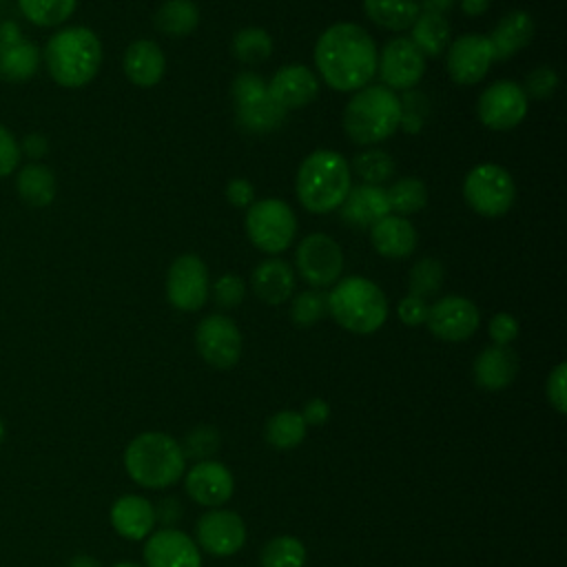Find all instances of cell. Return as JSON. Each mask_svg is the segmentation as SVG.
I'll use <instances>...</instances> for the list:
<instances>
[{"instance_id": "cell-15", "label": "cell", "mask_w": 567, "mask_h": 567, "mask_svg": "<svg viewBox=\"0 0 567 567\" xmlns=\"http://www.w3.org/2000/svg\"><path fill=\"white\" fill-rule=\"evenodd\" d=\"M425 323L434 337L456 343L470 339L478 330L481 312L472 299L447 295L427 308Z\"/></svg>"}, {"instance_id": "cell-13", "label": "cell", "mask_w": 567, "mask_h": 567, "mask_svg": "<svg viewBox=\"0 0 567 567\" xmlns=\"http://www.w3.org/2000/svg\"><path fill=\"white\" fill-rule=\"evenodd\" d=\"M195 346L208 365L228 370L241 357V332L230 317L208 315L195 328Z\"/></svg>"}, {"instance_id": "cell-48", "label": "cell", "mask_w": 567, "mask_h": 567, "mask_svg": "<svg viewBox=\"0 0 567 567\" xmlns=\"http://www.w3.org/2000/svg\"><path fill=\"white\" fill-rule=\"evenodd\" d=\"M226 199L237 208H248L255 202V188L248 179L235 177L226 184Z\"/></svg>"}, {"instance_id": "cell-31", "label": "cell", "mask_w": 567, "mask_h": 567, "mask_svg": "<svg viewBox=\"0 0 567 567\" xmlns=\"http://www.w3.org/2000/svg\"><path fill=\"white\" fill-rule=\"evenodd\" d=\"M410 40L423 55H441L450 44V22L445 16L421 11L410 27Z\"/></svg>"}, {"instance_id": "cell-12", "label": "cell", "mask_w": 567, "mask_h": 567, "mask_svg": "<svg viewBox=\"0 0 567 567\" xmlns=\"http://www.w3.org/2000/svg\"><path fill=\"white\" fill-rule=\"evenodd\" d=\"M527 95L520 84L512 80H498L489 84L476 104V115L489 131H512L527 115Z\"/></svg>"}, {"instance_id": "cell-30", "label": "cell", "mask_w": 567, "mask_h": 567, "mask_svg": "<svg viewBox=\"0 0 567 567\" xmlns=\"http://www.w3.org/2000/svg\"><path fill=\"white\" fill-rule=\"evenodd\" d=\"M368 20L388 31H405L419 18V0H363Z\"/></svg>"}, {"instance_id": "cell-2", "label": "cell", "mask_w": 567, "mask_h": 567, "mask_svg": "<svg viewBox=\"0 0 567 567\" xmlns=\"http://www.w3.org/2000/svg\"><path fill=\"white\" fill-rule=\"evenodd\" d=\"M352 188V171L343 155L330 148L312 151L297 171L295 190L308 213L337 210Z\"/></svg>"}, {"instance_id": "cell-5", "label": "cell", "mask_w": 567, "mask_h": 567, "mask_svg": "<svg viewBox=\"0 0 567 567\" xmlns=\"http://www.w3.org/2000/svg\"><path fill=\"white\" fill-rule=\"evenodd\" d=\"M326 310L343 330L372 334L388 319V299L374 281L352 275L332 284L326 295Z\"/></svg>"}, {"instance_id": "cell-29", "label": "cell", "mask_w": 567, "mask_h": 567, "mask_svg": "<svg viewBox=\"0 0 567 567\" xmlns=\"http://www.w3.org/2000/svg\"><path fill=\"white\" fill-rule=\"evenodd\" d=\"M16 190L27 206L44 208L55 199V175L44 164H27L18 171Z\"/></svg>"}, {"instance_id": "cell-22", "label": "cell", "mask_w": 567, "mask_h": 567, "mask_svg": "<svg viewBox=\"0 0 567 567\" xmlns=\"http://www.w3.org/2000/svg\"><path fill=\"white\" fill-rule=\"evenodd\" d=\"M297 286V275L292 266L279 257L264 259L250 275V288L259 301L268 306H279L292 297Z\"/></svg>"}, {"instance_id": "cell-27", "label": "cell", "mask_w": 567, "mask_h": 567, "mask_svg": "<svg viewBox=\"0 0 567 567\" xmlns=\"http://www.w3.org/2000/svg\"><path fill=\"white\" fill-rule=\"evenodd\" d=\"M474 381L489 390H503L507 388L516 374H518V357L509 346H487L476 359H474Z\"/></svg>"}, {"instance_id": "cell-11", "label": "cell", "mask_w": 567, "mask_h": 567, "mask_svg": "<svg viewBox=\"0 0 567 567\" xmlns=\"http://www.w3.org/2000/svg\"><path fill=\"white\" fill-rule=\"evenodd\" d=\"M210 295V279L206 264L193 255H179L166 272V297L173 308L182 312L199 310Z\"/></svg>"}, {"instance_id": "cell-6", "label": "cell", "mask_w": 567, "mask_h": 567, "mask_svg": "<svg viewBox=\"0 0 567 567\" xmlns=\"http://www.w3.org/2000/svg\"><path fill=\"white\" fill-rule=\"evenodd\" d=\"M126 474L146 489L177 483L186 470L179 443L164 432H142L124 450Z\"/></svg>"}, {"instance_id": "cell-1", "label": "cell", "mask_w": 567, "mask_h": 567, "mask_svg": "<svg viewBox=\"0 0 567 567\" xmlns=\"http://www.w3.org/2000/svg\"><path fill=\"white\" fill-rule=\"evenodd\" d=\"M374 38L354 22L330 24L315 44V64L321 80L341 93L359 91L377 73Z\"/></svg>"}, {"instance_id": "cell-24", "label": "cell", "mask_w": 567, "mask_h": 567, "mask_svg": "<svg viewBox=\"0 0 567 567\" xmlns=\"http://www.w3.org/2000/svg\"><path fill=\"white\" fill-rule=\"evenodd\" d=\"M111 525L126 540H142L155 527V509L148 498L124 494L111 505Z\"/></svg>"}, {"instance_id": "cell-8", "label": "cell", "mask_w": 567, "mask_h": 567, "mask_svg": "<svg viewBox=\"0 0 567 567\" xmlns=\"http://www.w3.org/2000/svg\"><path fill=\"white\" fill-rule=\"evenodd\" d=\"M463 197L467 206L483 217L505 215L516 199V184L501 164H476L463 182Z\"/></svg>"}, {"instance_id": "cell-16", "label": "cell", "mask_w": 567, "mask_h": 567, "mask_svg": "<svg viewBox=\"0 0 567 567\" xmlns=\"http://www.w3.org/2000/svg\"><path fill=\"white\" fill-rule=\"evenodd\" d=\"M197 547L213 556H233L246 543V523L237 512L208 509L195 525Z\"/></svg>"}, {"instance_id": "cell-54", "label": "cell", "mask_w": 567, "mask_h": 567, "mask_svg": "<svg viewBox=\"0 0 567 567\" xmlns=\"http://www.w3.org/2000/svg\"><path fill=\"white\" fill-rule=\"evenodd\" d=\"M66 567H102V563L89 554H78L66 563Z\"/></svg>"}, {"instance_id": "cell-50", "label": "cell", "mask_w": 567, "mask_h": 567, "mask_svg": "<svg viewBox=\"0 0 567 567\" xmlns=\"http://www.w3.org/2000/svg\"><path fill=\"white\" fill-rule=\"evenodd\" d=\"M306 425H323L328 419H330V405L326 399H310L306 405H303V412H301Z\"/></svg>"}, {"instance_id": "cell-21", "label": "cell", "mask_w": 567, "mask_h": 567, "mask_svg": "<svg viewBox=\"0 0 567 567\" xmlns=\"http://www.w3.org/2000/svg\"><path fill=\"white\" fill-rule=\"evenodd\" d=\"M268 93L284 111L301 109L310 104L319 93L317 75L303 64H286L275 71L268 82Z\"/></svg>"}, {"instance_id": "cell-46", "label": "cell", "mask_w": 567, "mask_h": 567, "mask_svg": "<svg viewBox=\"0 0 567 567\" xmlns=\"http://www.w3.org/2000/svg\"><path fill=\"white\" fill-rule=\"evenodd\" d=\"M487 332H489V339L494 341V346H509L518 337V321L509 312H496L489 319Z\"/></svg>"}, {"instance_id": "cell-40", "label": "cell", "mask_w": 567, "mask_h": 567, "mask_svg": "<svg viewBox=\"0 0 567 567\" xmlns=\"http://www.w3.org/2000/svg\"><path fill=\"white\" fill-rule=\"evenodd\" d=\"M219 445H221V436L213 425L193 427L179 443L184 458H195V461L213 458L217 454Z\"/></svg>"}, {"instance_id": "cell-34", "label": "cell", "mask_w": 567, "mask_h": 567, "mask_svg": "<svg viewBox=\"0 0 567 567\" xmlns=\"http://www.w3.org/2000/svg\"><path fill=\"white\" fill-rule=\"evenodd\" d=\"M350 171L368 186H381L394 175V159L383 148H368L354 155Z\"/></svg>"}, {"instance_id": "cell-36", "label": "cell", "mask_w": 567, "mask_h": 567, "mask_svg": "<svg viewBox=\"0 0 567 567\" xmlns=\"http://www.w3.org/2000/svg\"><path fill=\"white\" fill-rule=\"evenodd\" d=\"M306 545L295 536H277L261 547L259 567H303Z\"/></svg>"}, {"instance_id": "cell-26", "label": "cell", "mask_w": 567, "mask_h": 567, "mask_svg": "<svg viewBox=\"0 0 567 567\" xmlns=\"http://www.w3.org/2000/svg\"><path fill=\"white\" fill-rule=\"evenodd\" d=\"M339 210H341V217L348 226L370 228L381 217L390 215V204H388L385 188L368 186V184L352 186L348 197L339 206Z\"/></svg>"}, {"instance_id": "cell-28", "label": "cell", "mask_w": 567, "mask_h": 567, "mask_svg": "<svg viewBox=\"0 0 567 567\" xmlns=\"http://www.w3.org/2000/svg\"><path fill=\"white\" fill-rule=\"evenodd\" d=\"M532 35H534L532 16L523 9L507 11L498 20V24L492 29V33L487 35L494 60L503 62V60L512 58L514 53H518L520 49H525L529 44Z\"/></svg>"}, {"instance_id": "cell-35", "label": "cell", "mask_w": 567, "mask_h": 567, "mask_svg": "<svg viewBox=\"0 0 567 567\" xmlns=\"http://www.w3.org/2000/svg\"><path fill=\"white\" fill-rule=\"evenodd\" d=\"M388 204H390V213L394 215H412L419 213L421 208H425L427 204V188L419 177H403L396 179L388 190Z\"/></svg>"}, {"instance_id": "cell-39", "label": "cell", "mask_w": 567, "mask_h": 567, "mask_svg": "<svg viewBox=\"0 0 567 567\" xmlns=\"http://www.w3.org/2000/svg\"><path fill=\"white\" fill-rule=\"evenodd\" d=\"M443 277H445V270L439 259H434V257L419 259L410 270V279H408L410 295L421 297V299L439 295V290L443 286Z\"/></svg>"}, {"instance_id": "cell-37", "label": "cell", "mask_w": 567, "mask_h": 567, "mask_svg": "<svg viewBox=\"0 0 567 567\" xmlns=\"http://www.w3.org/2000/svg\"><path fill=\"white\" fill-rule=\"evenodd\" d=\"M78 0H18L22 16L35 27H58L71 18Z\"/></svg>"}, {"instance_id": "cell-43", "label": "cell", "mask_w": 567, "mask_h": 567, "mask_svg": "<svg viewBox=\"0 0 567 567\" xmlns=\"http://www.w3.org/2000/svg\"><path fill=\"white\" fill-rule=\"evenodd\" d=\"M556 86H558L556 71L549 66H538L527 73L525 86H520V89L527 95V100H547L554 95Z\"/></svg>"}, {"instance_id": "cell-4", "label": "cell", "mask_w": 567, "mask_h": 567, "mask_svg": "<svg viewBox=\"0 0 567 567\" xmlns=\"http://www.w3.org/2000/svg\"><path fill=\"white\" fill-rule=\"evenodd\" d=\"M401 128V97L383 84L354 91L343 109V131L350 142L372 146Z\"/></svg>"}, {"instance_id": "cell-10", "label": "cell", "mask_w": 567, "mask_h": 567, "mask_svg": "<svg viewBox=\"0 0 567 567\" xmlns=\"http://www.w3.org/2000/svg\"><path fill=\"white\" fill-rule=\"evenodd\" d=\"M295 266L306 284L317 290L328 288L337 284L343 272L341 246L326 233H312L299 241Z\"/></svg>"}, {"instance_id": "cell-3", "label": "cell", "mask_w": 567, "mask_h": 567, "mask_svg": "<svg viewBox=\"0 0 567 567\" xmlns=\"http://www.w3.org/2000/svg\"><path fill=\"white\" fill-rule=\"evenodd\" d=\"M42 55L55 84L80 89L86 86L102 66V42L86 27H66L47 40Z\"/></svg>"}, {"instance_id": "cell-7", "label": "cell", "mask_w": 567, "mask_h": 567, "mask_svg": "<svg viewBox=\"0 0 567 567\" xmlns=\"http://www.w3.org/2000/svg\"><path fill=\"white\" fill-rule=\"evenodd\" d=\"M246 235L266 255L284 252L297 235L295 210L277 197L257 199L246 210Z\"/></svg>"}, {"instance_id": "cell-32", "label": "cell", "mask_w": 567, "mask_h": 567, "mask_svg": "<svg viewBox=\"0 0 567 567\" xmlns=\"http://www.w3.org/2000/svg\"><path fill=\"white\" fill-rule=\"evenodd\" d=\"M199 24V9L193 0H166L155 11V27L171 35L182 38L197 29Z\"/></svg>"}, {"instance_id": "cell-44", "label": "cell", "mask_w": 567, "mask_h": 567, "mask_svg": "<svg viewBox=\"0 0 567 567\" xmlns=\"http://www.w3.org/2000/svg\"><path fill=\"white\" fill-rule=\"evenodd\" d=\"M20 144L13 137V133L0 124V177L11 175L20 166Z\"/></svg>"}, {"instance_id": "cell-52", "label": "cell", "mask_w": 567, "mask_h": 567, "mask_svg": "<svg viewBox=\"0 0 567 567\" xmlns=\"http://www.w3.org/2000/svg\"><path fill=\"white\" fill-rule=\"evenodd\" d=\"M456 0H419V9L425 13H439L445 16Z\"/></svg>"}, {"instance_id": "cell-20", "label": "cell", "mask_w": 567, "mask_h": 567, "mask_svg": "<svg viewBox=\"0 0 567 567\" xmlns=\"http://www.w3.org/2000/svg\"><path fill=\"white\" fill-rule=\"evenodd\" d=\"M188 496L204 505V507H219L224 505L235 489V478L230 470L219 461H197L184 478Z\"/></svg>"}, {"instance_id": "cell-56", "label": "cell", "mask_w": 567, "mask_h": 567, "mask_svg": "<svg viewBox=\"0 0 567 567\" xmlns=\"http://www.w3.org/2000/svg\"><path fill=\"white\" fill-rule=\"evenodd\" d=\"M4 436H7V427H4V421L0 419V443L4 441Z\"/></svg>"}, {"instance_id": "cell-45", "label": "cell", "mask_w": 567, "mask_h": 567, "mask_svg": "<svg viewBox=\"0 0 567 567\" xmlns=\"http://www.w3.org/2000/svg\"><path fill=\"white\" fill-rule=\"evenodd\" d=\"M547 399L560 414L567 412V365L558 363L547 379Z\"/></svg>"}, {"instance_id": "cell-53", "label": "cell", "mask_w": 567, "mask_h": 567, "mask_svg": "<svg viewBox=\"0 0 567 567\" xmlns=\"http://www.w3.org/2000/svg\"><path fill=\"white\" fill-rule=\"evenodd\" d=\"M489 7V0H461V9L465 16H481Z\"/></svg>"}, {"instance_id": "cell-23", "label": "cell", "mask_w": 567, "mask_h": 567, "mask_svg": "<svg viewBox=\"0 0 567 567\" xmlns=\"http://www.w3.org/2000/svg\"><path fill=\"white\" fill-rule=\"evenodd\" d=\"M370 241L381 257L405 259L414 252L419 235L412 221L390 213L370 226Z\"/></svg>"}, {"instance_id": "cell-47", "label": "cell", "mask_w": 567, "mask_h": 567, "mask_svg": "<svg viewBox=\"0 0 567 567\" xmlns=\"http://www.w3.org/2000/svg\"><path fill=\"white\" fill-rule=\"evenodd\" d=\"M427 301L421 299V297H414V295H405L399 306H396V315L401 319V323L405 326H423L425 319H427Z\"/></svg>"}, {"instance_id": "cell-38", "label": "cell", "mask_w": 567, "mask_h": 567, "mask_svg": "<svg viewBox=\"0 0 567 567\" xmlns=\"http://www.w3.org/2000/svg\"><path fill=\"white\" fill-rule=\"evenodd\" d=\"M233 53L244 64H261L272 55V38L259 27L239 29L233 38Z\"/></svg>"}, {"instance_id": "cell-25", "label": "cell", "mask_w": 567, "mask_h": 567, "mask_svg": "<svg viewBox=\"0 0 567 567\" xmlns=\"http://www.w3.org/2000/svg\"><path fill=\"white\" fill-rule=\"evenodd\" d=\"M124 75L128 78L131 84L148 89L155 86L166 71V58L153 40H133L126 51H124Z\"/></svg>"}, {"instance_id": "cell-42", "label": "cell", "mask_w": 567, "mask_h": 567, "mask_svg": "<svg viewBox=\"0 0 567 567\" xmlns=\"http://www.w3.org/2000/svg\"><path fill=\"white\" fill-rule=\"evenodd\" d=\"M246 297V281L235 275V272H226L221 277L215 279L213 284V299L219 308H237Z\"/></svg>"}, {"instance_id": "cell-19", "label": "cell", "mask_w": 567, "mask_h": 567, "mask_svg": "<svg viewBox=\"0 0 567 567\" xmlns=\"http://www.w3.org/2000/svg\"><path fill=\"white\" fill-rule=\"evenodd\" d=\"M142 554L146 567H202L197 543L175 527L151 532Z\"/></svg>"}, {"instance_id": "cell-17", "label": "cell", "mask_w": 567, "mask_h": 567, "mask_svg": "<svg viewBox=\"0 0 567 567\" xmlns=\"http://www.w3.org/2000/svg\"><path fill=\"white\" fill-rule=\"evenodd\" d=\"M445 62H447V73L456 84L470 86L481 82L494 62L487 35L465 33L456 38L454 42L447 44Z\"/></svg>"}, {"instance_id": "cell-14", "label": "cell", "mask_w": 567, "mask_h": 567, "mask_svg": "<svg viewBox=\"0 0 567 567\" xmlns=\"http://www.w3.org/2000/svg\"><path fill=\"white\" fill-rule=\"evenodd\" d=\"M377 71L383 80V86L392 91H410L421 82L425 73V55L410 38L399 35L388 40L381 49L377 58Z\"/></svg>"}, {"instance_id": "cell-9", "label": "cell", "mask_w": 567, "mask_h": 567, "mask_svg": "<svg viewBox=\"0 0 567 567\" xmlns=\"http://www.w3.org/2000/svg\"><path fill=\"white\" fill-rule=\"evenodd\" d=\"M233 100L239 124L250 133H270L286 120V111L272 102L259 73L241 71L233 82Z\"/></svg>"}, {"instance_id": "cell-41", "label": "cell", "mask_w": 567, "mask_h": 567, "mask_svg": "<svg viewBox=\"0 0 567 567\" xmlns=\"http://www.w3.org/2000/svg\"><path fill=\"white\" fill-rule=\"evenodd\" d=\"M326 295L317 288L303 290L299 295H295L292 306H290V317L295 321V326L299 328H310L315 326L323 315H326Z\"/></svg>"}, {"instance_id": "cell-33", "label": "cell", "mask_w": 567, "mask_h": 567, "mask_svg": "<svg viewBox=\"0 0 567 567\" xmlns=\"http://www.w3.org/2000/svg\"><path fill=\"white\" fill-rule=\"evenodd\" d=\"M306 432H308V425L301 412H295V410H281L272 414L264 427V436L275 450L297 447L306 439Z\"/></svg>"}, {"instance_id": "cell-55", "label": "cell", "mask_w": 567, "mask_h": 567, "mask_svg": "<svg viewBox=\"0 0 567 567\" xmlns=\"http://www.w3.org/2000/svg\"><path fill=\"white\" fill-rule=\"evenodd\" d=\"M113 567H142V565H137V563H128V560H122V563H115Z\"/></svg>"}, {"instance_id": "cell-51", "label": "cell", "mask_w": 567, "mask_h": 567, "mask_svg": "<svg viewBox=\"0 0 567 567\" xmlns=\"http://www.w3.org/2000/svg\"><path fill=\"white\" fill-rule=\"evenodd\" d=\"M20 151H24V153L31 155V157H40V155L47 153V140H44L40 133H31V135L22 142Z\"/></svg>"}, {"instance_id": "cell-18", "label": "cell", "mask_w": 567, "mask_h": 567, "mask_svg": "<svg viewBox=\"0 0 567 567\" xmlns=\"http://www.w3.org/2000/svg\"><path fill=\"white\" fill-rule=\"evenodd\" d=\"M42 62V51L24 40L13 20L0 22V78L9 82H29Z\"/></svg>"}, {"instance_id": "cell-49", "label": "cell", "mask_w": 567, "mask_h": 567, "mask_svg": "<svg viewBox=\"0 0 567 567\" xmlns=\"http://www.w3.org/2000/svg\"><path fill=\"white\" fill-rule=\"evenodd\" d=\"M155 509V520H159L164 527H173L179 518H182V503L175 496H166L162 498L157 505H153Z\"/></svg>"}]
</instances>
